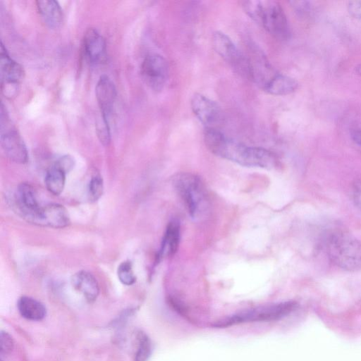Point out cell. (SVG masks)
Segmentation results:
<instances>
[{"instance_id":"obj_1","label":"cell","mask_w":361,"mask_h":361,"mask_svg":"<svg viewBox=\"0 0 361 361\" xmlns=\"http://www.w3.org/2000/svg\"><path fill=\"white\" fill-rule=\"evenodd\" d=\"M203 136L206 147L212 154L240 165L271 169L277 164V157L272 152L231 140L218 129L205 128Z\"/></svg>"},{"instance_id":"obj_2","label":"cell","mask_w":361,"mask_h":361,"mask_svg":"<svg viewBox=\"0 0 361 361\" xmlns=\"http://www.w3.org/2000/svg\"><path fill=\"white\" fill-rule=\"evenodd\" d=\"M246 14L269 34L279 40H287L291 32L286 13L276 1H242Z\"/></svg>"},{"instance_id":"obj_3","label":"cell","mask_w":361,"mask_h":361,"mask_svg":"<svg viewBox=\"0 0 361 361\" xmlns=\"http://www.w3.org/2000/svg\"><path fill=\"white\" fill-rule=\"evenodd\" d=\"M326 251L338 267L348 271L361 269V244L350 234L341 231L331 233L326 240Z\"/></svg>"},{"instance_id":"obj_4","label":"cell","mask_w":361,"mask_h":361,"mask_svg":"<svg viewBox=\"0 0 361 361\" xmlns=\"http://www.w3.org/2000/svg\"><path fill=\"white\" fill-rule=\"evenodd\" d=\"M297 307L298 304L295 301L259 306L231 316L216 322L214 326L222 328L245 322L275 321L286 317Z\"/></svg>"},{"instance_id":"obj_5","label":"cell","mask_w":361,"mask_h":361,"mask_svg":"<svg viewBox=\"0 0 361 361\" xmlns=\"http://www.w3.org/2000/svg\"><path fill=\"white\" fill-rule=\"evenodd\" d=\"M173 185L190 216L197 217L204 207L206 197L200 178L190 173H178L173 178Z\"/></svg>"},{"instance_id":"obj_6","label":"cell","mask_w":361,"mask_h":361,"mask_svg":"<svg viewBox=\"0 0 361 361\" xmlns=\"http://www.w3.org/2000/svg\"><path fill=\"white\" fill-rule=\"evenodd\" d=\"M0 142L5 155L17 164H25L28 160L27 147L4 108L1 106Z\"/></svg>"},{"instance_id":"obj_7","label":"cell","mask_w":361,"mask_h":361,"mask_svg":"<svg viewBox=\"0 0 361 361\" xmlns=\"http://www.w3.org/2000/svg\"><path fill=\"white\" fill-rule=\"evenodd\" d=\"M0 75L2 94L8 99L18 95L24 77L23 67L9 56L2 42L0 48Z\"/></svg>"},{"instance_id":"obj_8","label":"cell","mask_w":361,"mask_h":361,"mask_svg":"<svg viewBox=\"0 0 361 361\" xmlns=\"http://www.w3.org/2000/svg\"><path fill=\"white\" fill-rule=\"evenodd\" d=\"M212 43L217 54L238 73L250 78L249 64L232 39L225 33L216 31L212 36Z\"/></svg>"},{"instance_id":"obj_9","label":"cell","mask_w":361,"mask_h":361,"mask_svg":"<svg viewBox=\"0 0 361 361\" xmlns=\"http://www.w3.org/2000/svg\"><path fill=\"white\" fill-rule=\"evenodd\" d=\"M248 52L250 79L264 91L279 73L271 66L263 51L255 44L249 45Z\"/></svg>"},{"instance_id":"obj_10","label":"cell","mask_w":361,"mask_h":361,"mask_svg":"<svg viewBox=\"0 0 361 361\" xmlns=\"http://www.w3.org/2000/svg\"><path fill=\"white\" fill-rule=\"evenodd\" d=\"M140 73L143 81L150 89L156 92L161 91L168 79V63L159 54H149L141 64Z\"/></svg>"},{"instance_id":"obj_11","label":"cell","mask_w":361,"mask_h":361,"mask_svg":"<svg viewBox=\"0 0 361 361\" xmlns=\"http://www.w3.org/2000/svg\"><path fill=\"white\" fill-rule=\"evenodd\" d=\"M190 106L197 118L205 128H216L223 121V111L219 105L207 97L195 93L190 100Z\"/></svg>"},{"instance_id":"obj_12","label":"cell","mask_w":361,"mask_h":361,"mask_svg":"<svg viewBox=\"0 0 361 361\" xmlns=\"http://www.w3.org/2000/svg\"><path fill=\"white\" fill-rule=\"evenodd\" d=\"M32 224L54 228L68 226L70 216L66 209L59 204H49L41 207L30 222Z\"/></svg>"},{"instance_id":"obj_13","label":"cell","mask_w":361,"mask_h":361,"mask_svg":"<svg viewBox=\"0 0 361 361\" xmlns=\"http://www.w3.org/2000/svg\"><path fill=\"white\" fill-rule=\"evenodd\" d=\"M13 201L18 213L29 223L41 207L35 188L27 183H22L18 186Z\"/></svg>"},{"instance_id":"obj_14","label":"cell","mask_w":361,"mask_h":361,"mask_svg":"<svg viewBox=\"0 0 361 361\" xmlns=\"http://www.w3.org/2000/svg\"><path fill=\"white\" fill-rule=\"evenodd\" d=\"M95 94L101 116L109 122L116 98V89L109 76L106 75L100 76L96 85Z\"/></svg>"},{"instance_id":"obj_15","label":"cell","mask_w":361,"mask_h":361,"mask_svg":"<svg viewBox=\"0 0 361 361\" xmlns=\"http://www.w3.org/2000/svg\"><path fill=\"white\" fill-rule=\"evenodd\" d=\"M82 49L86 59L90 63H101L106 56V41L97 30L89 28L83 37Z\"/></svg>"},{"instance_id":"obj_16","label":"cell","mask_w":361,"mask_h":361,"mask_svg":"<svg viewBox=\"0 0 361 361\" xmlns=\"http://www.w3.org/2000/svg\"><path fill=\"white\" fill-rule=\"evenodd\" d=\"M71 283L88 302H93L97 299L99 293V284L90 272L80 271L75 273L71 278Z\"/></svg>"},{"instance_id":"obj_17","label":"cell","mask_w":361,"mask_h":361,"mask_svg":"<svg viewBox=\"0 0 361 361\" xmlns=\"http://www.w3.org/2000/svg\"><path fill=\"white\" fill-rule=\"evenodd\" d=\"M36 4L37 11L47 26L51 29H56L61 25L63 20V13L56 1H37Z\"/></svg>"},{"instance_id":"obj_18","label":"cell","mask_w":361,"mask_h":361,"mask_svg":"<svg viewBox=\"0 0 361 361\" xmlns=\"http://www.w3.org/2000/svg\"><path fill=\"white\" fill-rule=\"evenodd\" d=\"M180 240V226L178 221H171L162 239L158 258L164 255L173 256L177 252Z\"/></svg>"},{"instance_id":"obj_19","label":"cell","mask_w":361,"mask_h":361,"mask_svg":"<svg viewBox=\"0 0 361 361\" xmlns=\"http://www.w3.org/2000/svg\"><path fill=\"white\" fill-rule=\"evenodd\" d=\"M17 306L20 314L29 320H42L47 314L44 305L39 301L30 297L22 296L20 298Z\"/></svg>"},{"instance_id":"obj_20","label":"cell","mask_w":361,"mask_h":361,"mask_svg":"<svg viewBox=\"0 0 361 361\" xmlns=\"http://www.w3.org/2000/svg\"><path fill=\"white\" fill-rule=\"evenodd\" d=\"M298 87V82L294 78L279 73L264 92L272 95H287L294 92Z\"/></svg>"},{"instance_id":"obj_21","label":"cell","mask_w":361,"mask_h":361,"mask_svg":"<svg viewBox=\"0 0 361 361\" xmlns=\"http://www.w3.org/2000/svg\"><path fill=\"white\" fill-rule=\"evenodd\" d=\"M66 173L53 164L47 171L44 183L47 189L53 195H60L64 188Z\"/></svg>"},{"instance_id":"obj_22","label":"cell","mask_w":361,"mask_h":361,"mask_svg":"<svg viewBox=\"0 0 361 361\" xmlns=\"http://www.w3.org/2000/svg\"><path fill=\"white\" fill-rule=\"evenodd\" d=\"M138 348L135 361H147L152 353V343L149 338L145 333L140 332L137 336Z\"/></svg>"},{"instance_id":"obj_23","label":"cell","mask_w":361,"mask_h":361,"mask_svg":"<svg viewBox=\"0 0 361 361\" xmlns=\"http://www.w3.org/2000/svg\"><path fill=\"white\" fill-rule=\"evenodd\" d=\"M117 275L119 281L124 285H133L136 277L133 270V264L130 261L122 262L118 267Z\"/></svg>"},{"instance_id":"obj_24","label":"cell","mask_w":361,"mask_h":361,"mask_svg":"<svg viewBox=\"0 0 361 361\" xmlns=\"http://www.w3.org/2000/svg\"><path fill=\"white\" fill-rule=\"evenodd\" d=\"M108 121H106L102 116L96 122V133L100 142L107 146L111 141L110 129Z\"/></svg>"},{"instance_id":"obj_25","label":"cell","mask_w":361,"mask_h":361,"mask_svg":"<svg viewBox=\"0 0 361 361\" xmlns=\"http://www.w3.org/2000/svg\"><path fill=\"white\" fill-rule=\"evenodd\" d=\"M89 195L92 201H97L103 194L104 183L103 179L99 174L94 175L89 183Z\"/></svg>"},{"instance_id":"obj_26","label":"cell","mask_w":361,"mask_h":361,"mask_svg":"<svg viewBox=\"0 0 361 361\" xmlns=\"http://www.w3.org/2000/svg\"><path fill=\"white\" fill-rule=\"evenodd\" d=\"M54 164L67 174L74 167L75 161L71 156L66 154L59 157Z\"/></svg>"},{"instance_id":"obj_27","label":"cell","mask_w":361,"mask_h":361,"mask_svg":"<svg viewBox=\"0 0 361 361\" xmlns=\"http://www.w3.org/2000/svg\"><path fill=\"white\" fill-rule=\"evenodd\" d=\"M1 354H8L13 348V341L11 336L5 331L1 332Z\"/></svg>"},{"instance_id":"obj_28","label":"cell","mask_w":361,"mask_h":361,"mask_svg":"<svg viewBox=\"0 0 361 361\" xmlns=\"http://www.w3.org/2000/svg\"><path fill=\"white\" fill-rule=\"evenodd\" d=\"M347 7L350 15L361 23V1H349Z\"/></svg>"},{"instance_id":"obj_29","label":"cell","mask_w":361,"mask_h":361,"mask_svg":"<svg viewBox=\"0 0 361 361\" xmlns=\"http://www.w3.org/2000/svg\"><path fill=\"white\" fill-rule=\"evenodd\" d=\"M353 197L355 204L361 210V181L355 182L353 184Z\"/></svg>"},{"instance_id":"obj_30","label":"cell","mask_w":361,"mask_h":361,"mask_svg":"<svg viewBox=\"0 0 361 361\" xmlns=\"http://www.w3.org/2000/svg\"><path fill=\"white\" fill-rule=\"evenodd\" d=\"M353 142L361 147V129H354L350 132Z\"/></svg>"},{"instance_id":"obj_31","label":"cell","mask_w":361,"mask_h":361,"mask_svg":"<svg viewBox=\"0 0 361 361\" xmlns=\"http://www.w3.org/2000/svg\"><path fill=\"white\" fill-rule=\"evenodd\" d=\"M355 70L356 73H357V75H359L361 77V63H359L358 65H357L355 66Z\"/></svg>"},{"instance_id":"obj_32","label":"cell","mask_w":361,"mask_h":361,"mask_svg":"<svg viewBox=\"0 0 361 361\" xmlns=\"http://www.w3.org/2000/svg\"><path fill=\"white\" fill-rule=\"evenodd\" d=\"M1 361H3L2 360H1Z\"/></svg>"}]
</instances>
